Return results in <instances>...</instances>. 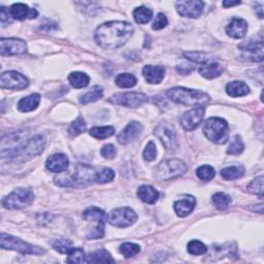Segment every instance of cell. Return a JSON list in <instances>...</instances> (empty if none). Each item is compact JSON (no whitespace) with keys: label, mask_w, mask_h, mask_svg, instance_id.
Wrapping results in <instances>:
<instances>
[{"label":"cell","mask_w":264,"mask_h":264,"mask_svg":"<svg viewBox=\"0 0 264 264\" xmlns=\"http://www.w3.org/2000/svg\"><path fill=\"white\" fill-rule=\"evenodd\" d=\"M133 26L124 21L103 23L95 31V41L103 49H117L125 45L132 37Z\"/></svg>","instance_id":"obj_1"},{"label":"cell","mask_w":264,"mask_h":264,"mask_svg":"<svg viewBox=\"0 0 264 264\" xmlns=\"http://www.w3.org/2000/svg\"><path fill=\"white\" fill-rule=\"evenodd\" d=\"M96 171L86 164H78L73 170L60 173L54 179L55 184L68 188H84L96 182Z\"/></svg>","instance_id":"obj_2"},{"label":"cell","mask_w":264,"mask_h":264,"mask_svg":"<svg viewBox=\"0 0 264 264\" xmlns=\"http://www.w3.org/2000/svg\"><path fill=\"white\" fill-rule=\"evenodd\" d=\"M166 95L172 101L189 105V107L204 108V105L209 102V96L206 93L194 89H188L184 87L171 88L166 92Z\"/></svg>","instance_id":"obj_3"},{"label":"cell","mask_w":264,"mask_h":264,"mask_svg":"<svg viewBox=\"0 0 264 264\" xmlns=\"http://www.w3.org/2000/svg\"><path fill=\"white\" fill-rule=\"evenodd\" d=\"M203 132L210 142L218 145L226 144L229 139V126L222 118L214 117L207 119L203 125Z\"/></svg>","instance_id":"obj_4"},{"label":"cell","mask_w":264,"mask_h":264,"mask_svg":"<svg viewBox=\"0 0 264 264\" xmlns=\"http://www.w3.org/2000/svg\"><path fill=\"white\" fill-rule=\"evenodd\" d=\"M0 247L5 250H13L23 255H43L45 254V250L35 247L28 242H25L24 240L6 234L2 233V237H0Z\"/></svg>","instance_id":"obj_5"},{"label":"cell","mask_w":264,"mask_h":264,"mask_svg":"<svg viewBox=\"0 0 264 264\" xmlns=\"http://www.w3.org/2000/svg\"><path fill=\"white\" fill-rule=\"evenodd\" d=\"M187 171L186 164L179 159H170L161 162L156 168L155 175L157 180L166 182L177 179Z\"/></svg>","instance_id":"obj_6"},{"label":"cell","mask_w":264,"mask_h":264,"mask_svg":"<svg viewBox=\"0 0 264 264\" xmlns=\"http://www.w3.org/2000/svg\"><path fill=\"white\" fill-rule=\"evenodd\" d=\"M34 199L33 192L25 188H17L11 194L6 196L2 203L7 209H21L32 203Z\"/></svg>","instance_id":"obj_7"},{"label":"cell","mask_w":264,"mask_h":264,"mask_svg":"<svg viewBox=\"0 0 264 264\" xmlns=\"http://www.w3.org/2000/svg\"><path fill=\"white\" fill-rule=\"evenodd\" d=\"M137 220V215L130 207L116 208L110 213L108 221L112 226L118 228H126L133 225Z\"/></svg>","instance_id":"obj_8"},{"label":"cell","mask_w":264,"mask_h":264,"mask_svg":"<svg viewBox=\"0 0 264 264\" xmlns=\"http://www.w3.org/2000/svg\"><path fill=\"white\" fill-rule=\"evenodd\" d=\"M155 135L159 138L167 151L173 152L179 148L177 131L172 125L161 123L155 128Z\"/></svg>","instance_id":"obj_9"},{"label":"cell","mask_w":264,"mask_h":264,"mask_svg":"<svg viewBox=\"0 0 264 264\" xmlns=\"http://www.w3.org/2000/svg\"><path fill=\"white\" fill-rule=\"evenodd\" d=\"M28 85L29 81L27 78L20 73L14 72V70L4 73L0 78V86L3 89L23 90L28 87Z\"/></svg>","instance_id":"obj_10"},{"label":"cell","mask_w":264,"mask_h":264,"mask_svg":"<svg viewBox=\"0 0 264 264\" xmlns=\"http://www.w3.org/2000/svg\"><path fill=\"white\" fill-rule=\"evenodd\" d=\"M112 101L116 104L123 105L126 108H138L149 100V97L142 92H128L123 94H117L113 96Z\"/></svg>","instance_id":"obj_11"},{"label":"cell","mask_w":264,"mask_h":264,"mask_svg":"<svg viewBox=\"0 0 264 264\" xmlns=\"http://www.w3.org/2000/svg\"><path fill=\"white\" fill-rule=\"evenodd\" d=\"M45 143H46L45 137L41 134L35 135L27 139L25 146L23 147L18 158H21V160L24 161L26 159H29V158L31 157H34V156L41 154L42 151L44 150Z\"/></svg>","instance_id":"obj_12"},{"label":"cell","mask_w":264,"mask_h":264,"mask_svg":"<svg viewBox=\"0 0 264 264\" xmlns=\"http://www.w3.org/2000/svg\"><path fill=\"white\" fill-rule=\"evenodd\" d=\"M26 43L19 39H2L0 41V53L3 56L20 55L26 52Z\"/></svg>","instance_id":"obj_13"},{"label":"cell","mask_w":264,"mask_h":264,"mask_svg":"<svg viewBox=\"0 0 264 264\" xmlns=\"http://www.w3.org/2000/svg\"><path fill=\"white\" fill-rule=\"evenodd\" d=\"M204 8V3L200 0H186L177 3L178 13L186 18H198Z\"/></svg>","instance_id":"obj_14"},{"label":"cell","mask_w":264,"mask_h":264,"mask_svg":"<svg viewBox=\"0 0 264 264\" xmlns=\"http://www.w3.org/2000/svg\"><path fill=\"white\" fill-rule=\"evenodd\" d=\"M204 113L205 109L202 107H197L186 112L181 119L183 127L188 131L194 130L201 123L204 117Z\"/></svg>","instance_id":"obj_15"},{"label":"cell","mask_w":264,"mask_h":264,"mask_svg":"<svg viewBox=\"0 0 264 264\" xmlns=\"http://www.w3.org/2000/svg\"><path fill=\"white\" fill-rule=\"evenodd\" d=\"M263 40L259 41H249L239 46V49L243 52L244 56L252 61H262L263 60Z\"/></svg>","instance_id":"obj_16"},{"label":"cell","mask_w":264,"mask_h":264,"mask_svg":"<svg viewBox=\"0 0 264 264\" xmlns=\"http://www.w3.org/2000/svg\"><path fill=\"white\" fill-rule=\"evenodd\" d=\"M143 131V125L138 122H130L129 124L118 134V142L121 145H127L134 140Z\"/></svg>","instance_id":"obj_17"},{"label":"cell","mask_w":264,"mask_h":264,"mask_svg":"<svg viewBox=\"0 0 264 264\" xmlns=\"http://www.w3.org/2000/svg\"><path fill=\"white\" fill-rule=\"evenodd\" d=\"M248 31V22L242 18L234 17L226 27V32L233 39H242Z\"/></svg>","instance_id":"obj_18"},{"label":"cell","mask_w":264,"mask_h":264,"mask_svg":"<svg viewBox=\"0 0 264 264\" xmlns=\"http://www.w3.org/2000/svg\"><path fill=\"white\" fill-rule=\"evenodd\" d=\"M10 14L12 18L17 20H25V19H33L37 18L39 13L35 9H30L25 4H14L10 9Z\"/></svg>","instance_id":"obj_19"},{"label":"cell","mask_w":264,"mask_h":264,"mask_svg":"<svg viewBox=\"0 0 264 264\" xmlns=\"http://www.w3.org/2000/svg\"><path fill=\"white\" fill-rule=\"evenodd\" d=\"M68 158L64 154H54L50 156L46 161V167L51 172L60 173L67 169L68 167Z\"/></svg>","instance_id":"obj_20"},{"label":"cell","mask_w":264,"mask_h":264,"mask_svg":"<svg viewBox=\"0 0 264 264\" xmlns=\"http://www.w3.org/2000/svg\"><path fill=\"white\" fill-rule=\"evenodd\" d=\"M196 205V199L191 195H184L182 199L175 201L173 204L174 212L179 217H187L190 215Z\"/></svg>","instance_id":"obj_21"},{"label":"cell","mask_w":264,"mask_h":264,"mask_svg":"<svg viewBox=\"0 0 264 264\" xmlns=\"http://www.w3.org/2000/svg\"><path fill=\"white\" fill-rule=\"evenodd\" d=\"M143 76L150 84H160L165 77V68L161 65H146Z\"/></svg>","instance_id":"obj_22"},{"label":"cell","mask_w":264,"mask_h":264,"mask_svg":"<svg viewBox=\"0 0 264 264\" xmlns=\"http://www.w3.org/2000/svg\"><path fill=\"white\" fill-rule=\"evenodd\" d=\"M83 218L86 221L96 222L95 226H104L105 222L108 221L107 214H105L100 208L95 207V206L87 208L83 213Z\"/></svg>","instance_id":"obj_23"},{"label":"cell","mask_w":264,"mask_h":264,"mask_svg":"<svg viewBox=\"0 0 264 264\" xmlns=\"http://www.w3.org/2000/svg\"><path fill=\"white\" fill-rule=\"evenodd\" d=\"M41 101V95L39 93H33L29 96H26L22 98L19 102H18L17 108L22 113H28L39 107Z\"/></svg>","instance_id":"obj_24"},{"label":"cell","mask_w":264,"mask_h":264,"mask_svg":"<svg viewBox=\"0 0 264 264\" xmlns=\"http://www.w3.org/2000/svg\"><path fill=\"white\" fill-rule=\"evenodd\" d=\"M223 67L217 62H207L199 67V74L205 79H215L222 75Z\"/></svg>","instance_id":"obj_25"},{"label":"cell","mask_w":264,"mask_h":264,"mask_svg":"<svg viewBox=\"0 0 264 264\" xmlns=\"http://www.w3.org/2000/svg\"><path fill=\"white\" fill-rule=\"evenodd\" d=\"M226 92L231 97H240L250 93V87L242 81H234L227 85Z\"/></svg>","instance_id":"obj_26"},{"label":"cell","mask_w":264,"mask_h":264,"mask_svg":"<svg viewBox=\"0 0 264 264\" xmlns=\"http://www.w3.org/2000/svg\"><path fill=\"white\" fill-rule=\"evenodd\" d=\"M137 196L139 197L140 200H143L144 202L149 203V204H153L158 200V198H159V192H158L152 186L144 185V186H140L138 188Z\"/></svg>","instance_id":"obj_27"},{"label":"cell","mask_w":264,"mask_h":264,"mask_svg":"<svg viewBox=\"0 0 264 264\" xmlns=\"http://www.w3.org/2000/svg\"><path fill=\"white\" fill-rule=\"evenodd\" d=\"M68 82L74 88H77V89H81V88L88 86V84H89V82H90V78L84 73L75 72V73H72L68 76Z\"/></svg>","instance_id":"obj_28"},{"label":"cell","mask_w":264,"mask_h":264,"mask_svg":"<svg viewBox=\"0 0 264 264\" xmlns=\"http://www.w3.org/2000/svg\"><path fill=\"white\" fill-rule=\"evenodd\" d=\"M134 20L138 24H147L153 17V11L147 7H138L133 12Z\"/></svg>","instance_id":"obj_29"},{"label":"cell","mask_w":264,"mask_h":264,"mask_svg":"<svg viewBox=\"0 0 264 264\" xmlns=\"http://www.w3.org/2000/svg\"><path fill=\"white\" fill-rule=\"evenodd\" d=\"M244 174V167L243 166H231L226 167L221 171L222 178L226 181H234L240 179Z\"/></svg>","instance_id":"obj_30"},{"label":"cell","mask_w":264,"mask_h":264,"mask_svg":"<svg viewBox=\"0 0 264 264\" xmlns=\"http://www.w3.org/2000/svg\"><path fill=\"white\" fill-rule=\"evenodd\" d=\"M103 96V90L102 88L99 86H94L93 88L86 92L85 94H83L80 97V102L82 104H87V103H90V102H94L98 99H100Z\"/></svg>","instance_id":"obj_31"},{"label":"cell","mask_w":264,"mask_h":264,"mask_svg":"<svg viewBox=\"0 0 264 264\" xmlns=\"http://www.w3.org/2000/svg\"><path fill=\"white\" fill-rule=\"evenodd\" d=\"M88 263H114V259L105 250H97L87 256Z\"/></svg>","instance_id":"obj_32"},{"label":"cell","mask_w":264,"mask_h":264,"mask_svg":"<svg viewBox=\"0 0 264 264\" xmlns=\"http://www.w3.org/2000/svg\"><path fill=\"white\" fill-rule=\"evenodd\" d=\"M212 201H213V204L216 206L217 209L225 210L229 207V205L232 202V199L229 195L225 194V193L219 192V193H216V194L213 196Z\"/></svg>","instance_id":"obj_33"},{"label":"cell","mask_w":264,"mask_h":264,"mask_svg":"<svg viewBox=\"0 0 264 264\" xmlns=\"http://www.w3.org/2000/svg\"><path fill=\"white\" fill-rule=\"evenodd\" d=\"M184 55L187 59L199 64H204L213 60V57L204 52H185Z\"/></svg>","instance_id":"obj_34"},{"label":"cell","mask_w":264,"mask_h":264,"mask_svg":"<svg viewBox=\"0 0 264 264\" xmlns=\"http://www.w3.org/2000/svg\"><path fill=\"white\" fill-rule=\"evenodd\" d=\"M115 82L120 88H132L136 85L137 80L131 74H120L116 77Z\"/></svg>","instance_id":"obj_35"},{"label":"cell","mask_w":264,"mask_h":264,"mask_svg":"<svg viewBox=\"0 0 264 264\" xmlns=\"http://www.w3.org/2000/svg\"><path fill=\"white\" fill-rule=\"evenodd\" d=\"M196 174H197L198 179H200L201 181L209 182L216 177V170L213 166H210V165H202L197 168Z\"/></svg>","instance_id":"obj_36"},{"label":"cell","mask_w":264,"mask_h":264,"mask_svg":"<svg viewBox=\"0 0 264 264\" xmlns=\"http://www.w3.org/2000/svg\"><path fill=\"white\" fill-rule=\"evenodd\" d=\"M90 135L97 139H105L111 137L115 133V129L112 126H103V127H94L89 131Z\"/></svg>","instance_id":"obj_37"},{"label":"cell","mask_w":264,"mask_h":264,"mask_svg":"<svg viewBox=\"0 0 264 264\" xmlns=\"http://www.w3.org/2000/svg\"><path fill=\"white\" fill-rule=\"evenodd\" d=\"M52 247H53V249H54L55 251H57L58 253L66 254V255H68L70 253V251L74 249L73 242L70 241V240H68V239H64V238L56 239L54 242H53Z\"/></svg>","instance_id":"obj_38"},{"label":"cell","mask_w":264,"mask_h":264,"mask_svg":"<svg viewBox=\"0 0 264 264\" xmlns=\"http://www.w3.org/2000/svg\"><path fill=\"white\" fill-rule=\"evenodd\" d=\"M86 123L82 117H79L76 121H74L68 129V133L72 137H76L83 133L86 130Z\"/></svg>","instance_id":"obj_39"},{"label":"cell","mask_w":264,"mask_h":264,"mask_svg":"<svg viewBox=\"0 0 264 264\" xmlns=\"http://www.w3.org/2000/svg\"><path fill=\"white\" fill-rule=\"evenodd\" d=\"M120 252L125 258H131V257L136 256L140 252V247L135 243L126 242L121 245Z\"/></svg>","instance_id":"obj_40"},{"label":"cell","mask_w":264,"mask_h":264,"mask_svg":"<svg viewBox=\"0 0 264 264\" xmlns=\"http://www.w3.org/2000/svg\"><path fill=\"white\" fill-rule=\"evenodd\" d=\"M188 252L194 256L203 255L207 252V247L199 240H191L188 243Z\"/></svg>","instance_id":"obj_41"},{"label":"cell","mask_w":264,"mask_h":264,"mask_svg":"<svg viewBox=\"0 0 264 264\" xmlns=\"http://www.w3.org/2000/svg\"><path fill=\"white\" fill-rule=\"evenodd\" d=\"M68 263H85L87 262V256L81 248H74L68 254L67 260Z\"/></svg>","instance_id":"obj_42"},{"label":"cell","mask_w":264,"mask_h":264,"mask_svg":"<svg viewBox=\"0 0 264 264\" xmlns=\"http://www.w3.org/2000/svg\"><path fill=\"white\" fill-rule=\"evenodd\" d=\"M243 150H244V145H243L241 136L235 135L232 140V143L230 144L229 148H228L227 153L230 155H239L243 152Z\"/></svg>","instance_id":"obj_43"},{"label":"cell","mask_w":264,"mask_h":264,"mask_svg":"<svg viewBox=\"0 0 264 264\" xmlns=\"http://www.w3.org/2000/svg\"><path fill=\"white\" fill-rule=\"evenodd\" d=\"M248 191L252 194L258 195L260 198L263 197V175H260L251 182L248 186Z\"/></svg>","instance_id":"obj_44"},{"label":"cell","mask_w":264,"mask_h":264,"mask_svg":"<svg viewBox=\"0 0 264 264\" xmlns=\"http://www.w3.org/2000/svg\"><path fill=\"white\" fill-rule=\"evenodd\" d=\"M115 178V172L111 168H103L99 172L96 173V182L100 184L110 183Z\"/></svg>","instance_id":"obj_45"},{"label":"cell","mask_w":264,"mask_h":264,"mask_svg":"<svg viewBox=\"0 0 264 264\" xmlns=\"http://www.w3.org/2000/svg\"><path fill=\"white\" fill-rule=\"evenodd\" d=\"M144 159L146 161H154L156 159V156H157V150H156V146L153 142H150L147 146V148L144 151Z\"/></svg>","instance_id":"obj_46"},{"label":"cell","mask_w":264,"mask_h":264,"mask_svg":"<svg viewBox=\"0 0 264 264\" xmlns=\"http://www.w3.org/2000/svg\"><path fill=\"white\" fill-rule=\"evenodd\" d=\"M167 24H168V20H167L166 16L163 13H160L157 15L156 19L152 25V28L154 30H160V29H163Z\"/></svg>","instance_id":"obj_47"},{"label":"cell","mask_w":264,"mask_h":264,"mask_svg":"<svg viewBox=\"0 0 264 264\" xmlns=\"http://www.w3.org/2000/svg\"><path fill=\"white\" fill-rule=\"evenodd\" d=\"M101 156L105 159H113V158L116 156V149L113 145L109 144V145H104L101 148Z\"/></svg>","instance_id":"obj_48"},{"label":"cell","mask_w":264,"mask_h":264,"mask_svg":"<svg viewBox=\"0 0 264 264\" xmlns=\"http://www.w3.org/2000/svg\"><path fill=\"white\" fill-rule=\"evenodd\" d=\"M11 14H10V10H8L5 7H2V12H0V19H2V23L3 25H5L7 22L11 21Z\"/></svg>","instance_id":"obj_49"},{"label":"cell","mask_w":264,"mask_h":264,"mask_svg":"<svg viewBox=\"0 0 264 264\" xmlns=\"http://www.w3.org/2000/svg\"><path fill=\"white\" fill-rule=\"evenodd\" d=\"M193 69H194V66L190 65V64H186V63H184L183 65L178 66V70H179V72L181 74H183V75H188L189 73L192 72Z\"/></svg>","instance_id":"obj_50"},{"label":"cell","mask_w":264,"mask_h":264,"mask_svg":"<svg viewBox=\"0 0 264 264\" xmlns=\"http://www.w3.org/2000/svg\"><path fill=\"white\" fill-rule=\"evenodd\" d=\"M240 4H241L240 2H228V0H226V2H223V7L224 8H229V7H234V6H237Z\"/></svg>","instance_id":"obj_51"}]
</instances>
